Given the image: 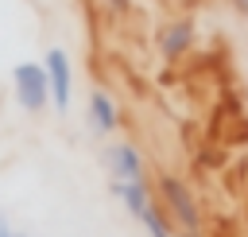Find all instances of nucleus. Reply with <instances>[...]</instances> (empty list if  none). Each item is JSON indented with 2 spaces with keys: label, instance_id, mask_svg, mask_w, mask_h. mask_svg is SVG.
Segmentation results:
<instances>
[{
  "label": "nucleus",
  "instance_id": "1",
  "mask_svg": "<svg viewBox=\"0 0 248 237\" xmlns=\"http://www.w3.org/2000/svg\"><path fill=\"white\" fill-rule=\"evenodd\" d=\"M155 198H159V206L167 210V218H170V225H174L178 237H202L205 218H202L198 194L190 190L186 179H178V175H159V183H155Z\"/></svg>",
  "mask_w": 248,
  "mask_h": 237
},
{
  "label": "nucleus",
  "instance_id": "2",
  "mask_svg": "<svg viewBox=\"0 0 248 237\" xmlns=\"http://www.w3.org/2000/svg\"><path fill=\"white\" fill-rule=\"evenodd\" d=\"M112 194H116V202L143 225L147 237H178L174 225H170V218H167V210H163L159 198H155L151 179H136V183H116V179H112Z\"/></svg>",
  "mask_w": 248,
  "mask_h": 237
},
{
  "label": "nucleus",
  "instance_id": "3",
  "mask_svg": "<svg viewBox=\"0 0 248 237\" xmlns=\"http://www.w3.org/2000/svg\"><path fill=\"white\" fill-rule=\"evenodd\" d=\"M12 89L19 109L27 113H43L50 105V82H46V66L43 62H19L12 70Z\"/></svg>",
  "mask_w": 248,
  "mask_h": 237
},
{
  "label": "nucleus",
  "instance_id": "4",
  "mask_svg": "<svg viewBox=\"0 0 248 237\" xmlns=\"http://www.w3.org/2000/svg\"><path fill=\"white\" fill-rule=\"evenodd\" d=\"M43 66H46V82H50V105L58 113H66L74 101V62L62 47H50L43 54Z\"/></svg>",
  "mask_w": 248,
  "mask_h": 237
},
{
  "label": "nucleus",
  "instance_id": "5",
  "mask_svg": "<svg viewBox=\"0 0 248 237\" xmlns=\"http://www.w3.org/2000/svg\"><path fill=\"white\" fill-rule=\"evenodd\" d=\"M105 167L116 183H136V179H147V159L136 144L128 140H112L105 148Z\"/></svg>",
  "mask_w": 248,
  "mask_h": 237
},
{
  "label": "nucleus",
  "instance_id": "6",
  "mask_svg": "<svg viewBox=\"0 0 248 237\" xmlns=\"http://www.w3.org/2000/svg\"><path fill=\"white\" fill-rule=\"evenodd\" d=\"M194 39H198V31H194L190 19H170V23L155 35V51H159L163 62H182V58L194 51Z\"/></svg>",
  "mask_w": 248,
  "mask_h": 237
},
{
  "label": "nucleus",
  "instance_id": "7",
  "mask_svg": "<svg viewBox=\"0 0 248 237\" xmlns=\"http://www.w3.org/2000/svg\"><path fill=\"white\" fill-rule=\"evenodd\" d=\"M85 117H89V128L97 136H112L120 128V105L108 89H93L89 101H85Z\"/></svg>",
  "mask_w": 248,
  "mask_h": 237
},
{
  "label": "nucleus",
  "instance_id": "8",
  "mask_svg": "<svg viewBox=\"0 0 248 237\" xmlns=\"http://www.w3.org/2000/svg\"><path fill=\"white\" fill-rule=\"evenodd\" d=\"M229 8H232L236 16H244V19H248V0H229Z\"/></svg>",
  "mask_w": 248,
  "mask_h": 237
},
{
  "label": "nucleus",
  "instance_id": "9",
  "mask_svg": "<svg viewBox=\"0 0 248 237\" xmlns=\"http://www.w3.org/2000/svg\"><path fill=\"white\" fill-rule=\"evenodd\" d=\"M0 237H23V233H19V229H12V225L0 218Z\"/></svg>",
  "mask_w": 248,
  "mask_h": 237
}]
</instances>
